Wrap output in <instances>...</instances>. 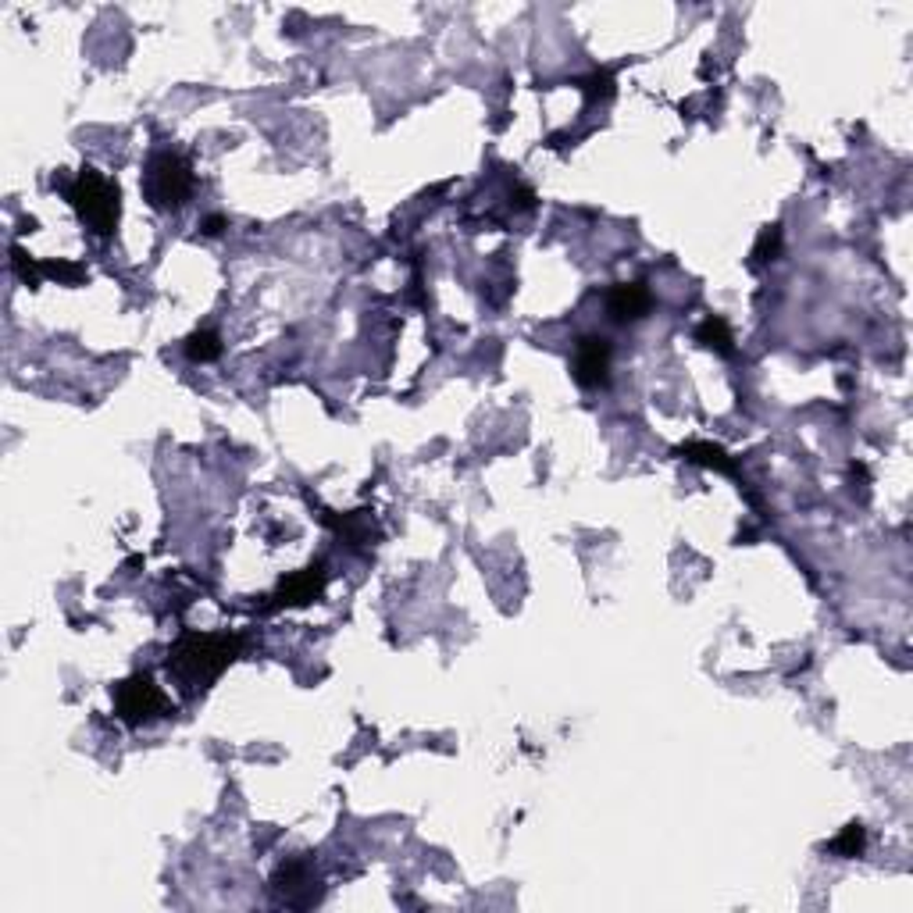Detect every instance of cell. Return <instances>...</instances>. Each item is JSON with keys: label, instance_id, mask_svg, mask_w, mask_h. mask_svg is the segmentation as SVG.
<instances>
[{"label": "cell", "instance_id": "cell-1", "mask_svg": "<svg viewBox=\"0 0 913 913\" xmlns=\"http://www.w3.org/2000/svg\"><path fill=\"white\" fill-rule=\"evenodd\" d=\"M240 657L236 635H200L186 631L168 650V674L182 689V696H200L210 682L221 678V671Z\"/></svg>", "mask_w": 913, "mask_h": 913}, {"label": "cell", "instance_id": "cell-2", "mask_svg": "<svg viewBox=\"0 0 913 913\" xmlns=\"http://www.w3.org/2000/svg\"><path fill=\"white\" fill-rule=\"evenodd\" d=\"M65 197L72 210L86 221V229H93L97 236H111L118 229V214H122V190L104 179L97 168H83L68 186Z\"/></svg>", "mask_w": 913, "mask_h": 913}, {"label": "cell", "instance_id": "cell-3", "mask_svg": "<svg viewBox=\"0 0 913 913\" xmlns=\"http://www.w3.org/2000/svg\"><path fill=\"white\" fill-rule=\"evenodd\" d=\"M143 197L154 210H179L193 197V165L175 150H158L143 168Z\"/></svg>", "mask_w": 913, "mask_h": 913}, {"label": "cell", "instance_id": "cell-4", "mask_svg": "<svg viewBox=\"0 0 913 913\" xmlns=\"http://www.w3.org/2000/svg\"><path fill=\"white\" fill-rule=\"evenodd\" d=\"M168 710H171V703H168L165 689L150 674H132L115 689V713L128 728L150 724V721L165 717Z\"/></svg>", "mask_w": 913, "mask_h": 913}, {"label": "cell", "instance_id": "cell-5", "mask_svg": "<svg viewBox=\"0 0 913 913\" xmlns=\"http://www.w3.org/2000/svg\"><path fill=\"white\" fill-rule=\"evenodd\" d=\"M322 892L325 888H322L318 874L311 871L307 860H286V864H279V871L272 874V896L282 907L307 910V907H314L322 899Z\"/></svg>", "mask_w": 913, "mask_h": 913}, {"label": "cell", "instance_id": "cell-6", "mask_svg": "<svg viewBox=\"0 0 913 913\" xmlns=\"http://www.w3.org/2000/svg\"><path fill=\"white\" fill-rule=\"evenodd\" d=\"M571 372L585 389H600L610 382V343L603 335H581L571 357Z\"/></svg>", "mask_w": 913, "mask_h": 913}, {"label": "cell", "instance_id": "cell-7", "mask_svg": "<svg viewBox=\"0 0 913 913\" xmlns=\"http://www.w3.org/2000/svg\"><path fill=\"white\" fill-rule=\"evenodd\" d=\"M325 581L329 579H325V568H322V564H311V568L296 571V575L279 581V589H275V596H272L268 610H282V607H307V603L322 600Z\"/></svg>", "mask_w": 913, "mask_h": 913}, {"label": "cell", "instance_id": "cell-8", "mask_svg": "<svg viewBox=\"0 0 913 913\" xmlns=\"http://www.w3.org/2000/svg\"><path fill=\"white\" fill-rule=\"evenodd\" d=\"M650 307H653V296L642 282H618L607 292V311L614 322H639L650 314Z\"/></svg>", "mask_w": 913, "mask_h": 913}, {"label": "cell", "instance_id": "cell-9", "mask_svg": "<svg viewBox=\"0 0 913 913\" xmlns=\"http://www.w3.org/2000/svg\"><path fill=\"white\" fill-rule=\"evenodd\" d=\"M696 343H703L710 350H717V354H735V335H732V325L724 322V318H717V314H710L703 318L700 325H696Z\"/></svg>", "mask_w": 913, "mask_h": 913}, {"label": "cell", "instance_id": "cell-10", "mask_svg": "<svg viewBox=\"0 0 913 913\" xmlns=\"http://www.w3.org/2000/svg\"><path fill=\"white\" fill-rule=\"evenodd\" d=\"M864 846H867V828L860 825V821H853V825H846V828L838 831L835 838L828 842V849L835 857H842V860H853V857H860L864 853Z\"/></svg>", "mask_w": 913, "mask_h": 913}, {"label": "cell", "instance_id": "cell-11", "mask_svg": "<svg viewBox=\"0 0 913 913\" xmlns=\"http://www.w3.org/2000/svg\"><path fill=\"white\" fill-rule=\"evenodd\" d=\"M329 525H333L346 542H368L374 536L372 518H368L364 510H354V514H343V518H329Z\"/></svg>", "mask_w": 913, "mask_h": 913}, {"label": "cell", "instance_id": "cell-12", "mask_svg": "<svg viewBox=\"0 0 913 913\" xmlns=\"http://www.w3.org/2000/svg\"><path fill=\"white\" fill-rule=\"evenodd\" d=\"M678 454L685 456V460H692V464H703V467L732 471V460H728V454H724L721 446H713V443H700V439H692V443H685Z\"/></svg>", "mask_w": 913, "mask_h": 913}, {"label": "cell", "instance_id": "cell-13", "mask_svg": "<svg viewBox=\"0 0 913 913\" xmlns=\"http://www.w3.org/2000/svg\"><path fill=\"white\" fill-rule=\"evenodd\" d=\"M186 354H190V361H197V364L218 361V357H221V335L210 333V329L193 333L190 339H186Z\"/></svg>", "mask_w": 913, "mask_h": 913}, {"label": "cell", "instance_id": "cell-14", "mask_svg": "<svg viewBox=\"0 0 913 913\" xmlns=\"http://www.w3.org/2000/svg\"><path fill=\"white\" fill-rule=\"evenodd\" d=\"M778 250H782V225H767V229L760 232L756 247H753V261H756V264H767V261L778 257Z\"/></svg>", "mask_w": 913, "mask_h": 913}, {"label": "cell", "instance_id": "cell-15", "mask_svg": "<svg viewBox=\"0 0 913 913\" xmlns=\"http://www.w3.org/2000/svg\"><path fill=\"white\" fill-rule=\"evenodd\" d=\"M43 272L54 275V279H61V282H79V279H83V268H79V264H65V261L43 264Z\"/></svg>", "mask_w": 913, "mask_h": 913}, {"label": "cell", "instance_id": "cell-16", "mask_svg": "<svg viewBox=\"0 0 913 913\" xmlns=\"http://www.w3.org/2000/svg\"><path fill=\"white\" fill-rule=\"evenodd\" d=\"M11 253H15V272H18V279H22V282H29V286H36L40 279H36V268H33V261L26 257V250L15 247Z\"/></svg>", "mask_w": 913, "mask_h": 913}, {"label": "cell", "instance_id": "cell-17", "mask_svg": "<svg viewBox=\"0 0 913 913\" xmlns=\"http://www.w3.org/2000/svg\"><path fill=\"white\" fill-rule=\"evenodd\" d=\"M585 93H589V97H610V93H614V79H610L607 72H603V76H592V79L585 83Z\"/></svg>", "mask_w": 913, "mask_h": 913}, {"label": "cell", "instance_id": "cell-18", "mask_svg": "<svg viewBox=\"0 0 913 913\" xmlns=\"http://www.w3.org/2000/svg\"><path fill=\"white\" fill-rule=\"evenodd\" d=\"M229 229V221H225V214H208L204 221H200V232L204 236H221Z\"/></svg>", "mask_w": 913, "mask_h": 913}, {"label": "cell", "instance_id": "cell-19", "mask_svg": "<svg viewBox=\"0 0 913 913\" xmlns=\"http://www.w3.org/2000/svg\"><path fill=\"white\" fill-rule=\"evenodd\" d=\"M510 204H514V208H521V210H528L532 204H536V193H532L528 186H521L518 193H510Z\"/></svg>", "mask_w": 913, "mask_h": 913}]
</instances>
